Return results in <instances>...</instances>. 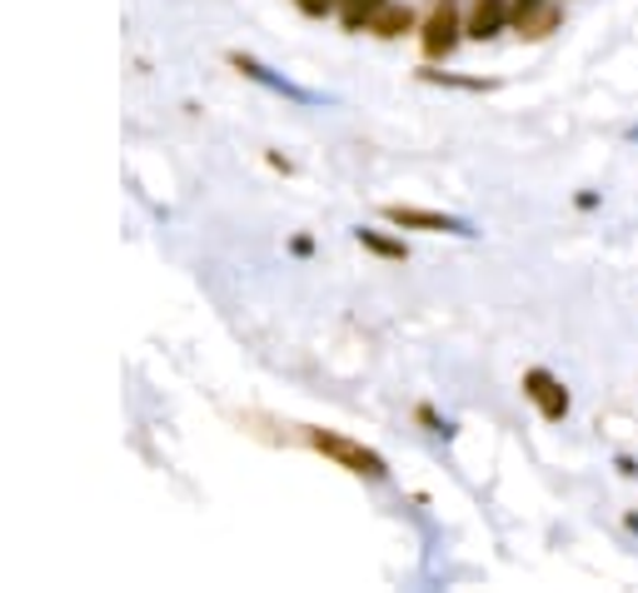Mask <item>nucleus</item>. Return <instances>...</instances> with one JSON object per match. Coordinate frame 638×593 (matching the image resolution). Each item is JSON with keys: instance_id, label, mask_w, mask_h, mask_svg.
<instances>
[{"instance_id": "1", "label": "nucleus", "mask_w": 638, "mask_h": 593, "mask_svg": "<svg viewBox=\"0 0 638 593\" xmlns=\"http://www.w3.org/2000/svg\"><path fill=\"white\" fill-rule=\"evenodd\" d=\"M304 439H310V449H320L325 459H335L339 469H349V474H359V479H384V474H390V469H384V459H379L374 449H365V444L345 439V434L310 429Z\"/></svg>"}, {"instance_id": "2", "label": "nucleus", "mask_w": 638, "mask_h": 593, "mask_svg": "<svg viewBox=\"0 0 638 593\" xmlns=\"http://www.w3.org/2000/svg\"><path fill=\"white\" fill-rule=\"evenodd\" d=\"M524 394L539 404V414L549 424H559L563 414H569V389H563L559 379L549 374V369H529V374H524Z\"/></svg>"}, {"instance_id": "3", "label": "nucleus", "mask_w": 638, "mask_h": 593, "mask_svg": "<svg viewBox=\"0 0 638 593\" xmlns=\"http://www.w3.org/2000/svg\"><path fill=\"white\" fill-rule=\"evenodd\" d=\"M459 35H464V25H459V15H455V5H439V11L424 21V31H419V41H424V55L429 60H439V55H449L459 45Z\"/></svg>"}, {"instance_id": "4", "label": "nucleus", "mask_w": 638, "mask_h": 593, "mask_svg": "<svg viewBox=\"0 0 638 593\" xmlns=\"http://www.w3.org/2000/svg\"><path fill=\"white\" fill-rule=\"evenodd\" d=\"M508 21H514V5H508V0H474L464 35H469V41H494Z\"/></svg>"}, {"instance_id": "5", "label": "nucleus", "mask_w": 638, "mask_h": 593, "mask_svg": "<svg viewBox=\"0 0 638 593\" xmlns=\"http://www.w3.org/2000/svg\"><path fill=\"white\" fill-rule=\"evenodd\" d=\"M390 225H404V230H444V235H469L464 220L455 215H434V210H414V205H390L384 210Z\"/></svg>"}, {"instance_id": "6", "label": "nucleus", "mask_w": 638, "mask_h": 593, "mask_svg": "<svg viewBox=\"0 0 638 593\" xmlns=\"http://www.w3.org/2000/svg\"><path fill=\"white\" fill-rule=\"evenodd\" d=\"M369 31H374V35H404V31H414V11H410V5H390V0H384L379 15L369 21Z\"/></svg>"}, {"instance_id": "7", "label": "nucleus", "mask_w": 638, "mask_h": 593, "mask_svg": "<svg viewBox=\"0 0 638 593\" xmlns=\"http://www.w3.org/2000/svg\"><path fill=\"white\" fill-rule=\"evenodd\" d=\"M379 5H384V0H339V15H345L349 31H369V21L379 15Z\"/></svg>"}, {"instance_id": "8", "label": "nucleus", "mask_w": 638, "mask_h": 593, "mask_svg": "<svg viewBox=\"0 0 638 593\" xmlns=\"http://www.w3.org/2000/svg\"><path fill=\"white\" fill-rule=\"evenodd\" d=\"M553 25H559V11H553V5H544V11H534L529 21H519V25H514V31H519V35H529V41H544V35H549Z\"/></svg>"}, {"instance_id": "9", "label": "nucleus", "mask_w": 638, "mask_h": 593, "mask_svg": "<svg viewBox=\"0 0 638 593\" xmlns=\"http://www.w3.org/2000/svg\"><path fill=\"white\" fill-rule=\"evenodd\" d=\"M359 239H365V245L374 249V255H390V259H400V255H404L400 245H390V239H379V235H365V230H359Z\"/></svg>"}, {"instance_id": "10", "label": "nucleus", "mask_w": 638, "mask_h": 593, "mask_svg": "<svg viewBox=\"0 0 638 593\" xmlns=\"http://www.w3.org/2000/svg\"><path fill=\"white\" fill-rule=\"evenodd\" d=\"M544 5H549V0H514V25H519V21H529L534 11H544Z\"/></svg>"}]
</instances>
